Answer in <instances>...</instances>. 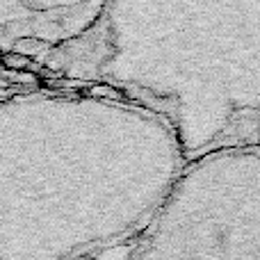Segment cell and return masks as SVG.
I'll return each mask as SVG.
<instances>
[{
  "instance_id": "cell-3",
  "label": "cell",
  "mask_w": 260,
  "mask_h": 260,
  "mask_svg": "<svg viewBox=\"0 0 260 260\" xmlns=\"http://www.w3.org/2000/svg\"><path fill=\"white\" fill-rule=\"evenodd\" d=\"M258 144L187 160L133 260H260Z\"/></svg>"
},
{
  "instance_id": "cell-2",
  "label": "cell",
  "mask_w": 260,
  "mask_h": 260,
  "mask_svg": "<svg viewBox=\"0 0 260 260\" xmlns=\"http://www.w3.org/2000/svg\"><path fill=\"white\" fill-rule=\"evenodd\" d=\"M99 76L169 123L185 162L258 144L260 0H103Z\"/></svg>"
},
{
  "instance_id": "cell-4",
  "label": "cell",
  "mask_w": 260,
  "mask_h": 260,
  "mask_svg": "<svg viewBox=\"0 0 260 260\" xmlns=\"http://www.w3.org/2000/svg\"><path fill=\"white\" fill-rule=\"evenodd\" d=\"M9 7L25 14H35L41 18H53L57 14H76L91 9L94 5H103V0H7Z\"/></svg>"
},
{
  "instance_id": "cell-1",
  "label": "cell",
  "mask_w": 260,
  "mask_h": 260,
  "mask_svg": "<svg viewBox=\"0 0 260 260\" xmlns=\"http://www.w3.org/2000/svg\"><path fill=\"white\" fill-rule=\"evenodd\" d=\"M185 165L169 123L108 96L0 103V233L121 235L151 219Z\"/></svg>"
}]
</instances>
